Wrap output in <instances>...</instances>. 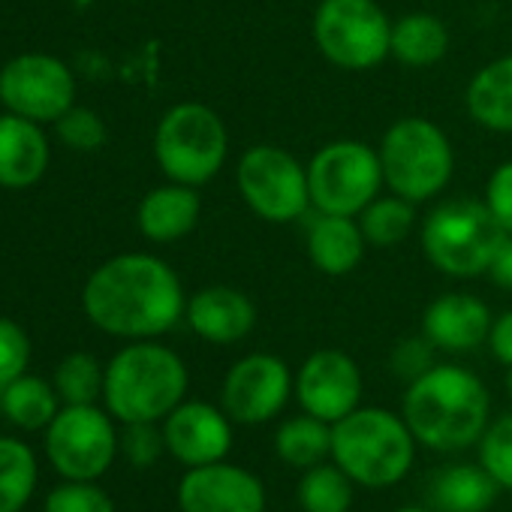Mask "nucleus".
<instances>
[{"label": "nucleus", "mask_w": 512, "mask_h": 512, "mask_svg": "<svg viewBox=\"0 0 512 512\" xmlns=\"http://www.w3.org/2000/svg\"><path fill=\"white\" fill-rule=\"evenodd\" d=\"M235 187L256 217L275 226L302 220L311 211L308 163L281 145H250L238 157Z\"/></svg>", "instance_id": "9"}, {"label": "nucleus", "mask_w": 512, "mask_h": 512, "mask_svg": "<svg viewBox=\"0 0 512 512\" xmlns=\"http://www.w3.org/2000/svg\"><path fill=\"white\" fill-rule=\"evenodd\" d=\"M449 52V28L443 19L431 13H407L392 22V46L389 55L410 67L425 70L446 58Z\"/></svg>", "instance_id": "24"}, {"label": "nucleus", "mask_w": 512, "mask_h": 512, "mask_svg": "<svg viewBox=\"0 0 512 512\" xmlns=\"http://www.w3.org/2000/svg\"><path fill=\"white\" fill-rule=\"evenodd\" d=\"M202 214L199 187H187L178 181H166L148 190L136 208V226L142 238L154 244H172L187 238Z\"/></svg>", "instance_id": "21"}, {"label": "nucleus", "mask_w": 512, "mask_h": 512, "mask_svg": "<svg viewBox=\"0 0 512 512\" xmlns=\"http://www.w3.org/2000/svg\"><path fill=\"white\" fill-rule=\"evenodd\" d=\"M311 37L338 70L365 73L392 58V19L377 0H320Z\"/></svg>", "instance_id": "8"}, {"label": "nucleus", "mask_w": 512, "mask_h": 512, "mask_svg": "<svg viewBox=\"0 0 512 512\" xmlns=\"http://www.w3.org/2000/svg\"><path fill=\"white\" fill-rule=\"evenodd\" d=\"M464 106L482 130L512 136V55L494 58L473 73L464 91Z\"/></svg>", "instance_id": "23"}, {"label": "nucleus", "mask_w": 512, "mask_h": 512, "mask_svg": "<svg viewBox=\"0 0 512 512\" xmlns=\"http://www.w3.org/2000/svg\"><path fill=\"white\" fill-rule=\"evenodd\" d=\"M353 479L332 461L302 470L299 479V506L302 512H350L353 506Z\"/></svg>", "instance_id": "29"}, {"label": "nucleus", "mask_w": 512, "mask_h": 512, "mask_svg": "<svg viewBox=\"0 0 512 512\" xmlns=\"http://www.w3.org/2000/svg\"><path fill=\"white\" fill-rule=\"evenodd\" d=\"M0 106L37 124H55L76 106L73 70L46 52H25L0 70Z\"/></svg>", "instance_id": "12"}, {"label": "nucleus", "mask_w": 512, "mask_h": 512, "mask_svg": "<svg viewBox=\"0 0 512 512\" xmlns=\"http://www.w3.org/2000/svg\"><path fill=\"white\" fill-rule=\"evenodd\" d=\"M46 512H115L109 491L88 479H64L46 497Z\"/></svg>", "instance_id": "33"}, {"label": "nucleus", "mask_w": 512, "mask_h": 512, "mask_svg": "<svg viewBox=\"0 0 512 512\" xmlns=\"http://www.w3.org/2000/svg\"><path fill=\"white\" fill-rule=\"evenodd\" d=\"M52 160L43 124L22 115H0V187L28 190L43 181Z\"/></svg>", "instance_id": "20"}, {"label": "nucleus", "mask_w": 512, "mask_h": 512, "mask_svg": "<svg viewBox=\"0 0 512 512\" xmlns=\"http://www.w3.org/2000/svg\"><path fill=\"white\" fill-rule=\"evenodd\" d=\"M365 250L368 241L359 226V217L314 211L305 226V253L311 266L326 278L353 275L365 260Z\"/></svg>", "instance_id": "19"}, {"label": "nucleus", "mask_w": 512, "mask_h": 512, "mask_svg": "<svg viewBox=\"0 0 512 512\" xmlns=\"http://www.w3.org/2000/svg\"><path fill=\"white\" fill-rule=\"evenodd\" d=\"M61 404L64 401L55 383L43 377H31V374H22L0 392V413L22 431H40V428L46 431L52 419L58 416Z\"/></svg>", "instance_id": "25"}, {"label": "nucleus", "mask_w": 512, "mask_h": 512, "mask_svg": "<svg viewBox=\"0 0 512 512\" xmlns=\"http://www.w3.org/2000/svg\"><path fill=\"white\" fill-rule=\"evenodd\" d=\"M365 377L344 350H317L296 371V401L305 413L335 425L362 407Z\"/></svg>", "instance_id": "14"}, {"label": "nucleus", "mask_w": 512, "mask_h": 512, "mask_svg": "<svg viewBox=\"0 0 512 512\" xmlns=\"http://www.w3.org/2000/svg\"><path fill=\"white\" fill-rule=\"evenodd\" d=\"M28 362H31L28 332L16 320L0 317V392L22 374H28Z\"/></svg>", "instance_id": "34"}, {"label": "nucleus", "mask_w": 512, "mask_h": 512, "mask_svg": "<svg viewBox=\"0 0 512 512\" xmlns=\"http://www.w3.org/2000/svg\"><path fill=\"white\" fill-rule=\"evenodd\" d=\"M485 344H488L491 356L500 365L512 368V311H503V314H497L491 320V329H488V341Z\"/></svg>", "instance_id": "38"}, {"label": "nucleus", "mask_w": 512, "mask_h": 512, "mask_svg": "<svg viewBox=\"0 0 512 512\" xmlns=\"http://www.w3.org/2000/svg\"><path fill=\"white\" fill-rule=\"evenodd\" d=\"M64 404H97L103 398L106 368L91 353H70L58 362L52 377Z\"/></svg>", "instance_id": "30"}, {"label": "nucleus", "mask_w": 512, "mask_h": 512, "mask_svg": "<svg viewBox=\"0 0 512 512\" xmlns=\"http://www.w3.org/2000/svg\"><path fill=\"white\" fill-rule=\"evenodd\" d=\"M506 232L476 196H455L437 202L419 226V244L431 269L452 281H473L488 275L491 260Z\"/></svg>", "instance_id": "5"}, {"label": "nucleus", "mask_w": 512, "mask_h": 512, "mask_svg": "<svg viewBox=\"0 0 512 512\" xmlns=\"http://www.w3.org/2000/svg\"><path fill=\"white\" fill-rule=\"evenodd\" d=\"M500 494L494 476L476 461H458L434 470L428 482V503L434 512H488Z\"/></svg>", "instance_id": "22"}, {"label": "nucleus", "mask_w": 512, "mask_h": 512, "mask_svg": "<svg viewBox=\"0 0 512 512\" xmlns=\"http://www.w3.org/2000/svg\"><path fill=\"white\" fill-rule=\"evenodd\" d=\"M40 482L37 455L25 440L0 437V512H22Z\"/></svg>", "instance_id": "27"}, {"label": "nucleus", "mask_w": 512, "mask_h": 512, "mask_svg": "<svg viewBox=\"0 0 512 512\" xmlns=\"http://www.w3.org/2000/svg\"><path fill=\"white\" fill-rule=\"evenodd\" d=\"M377 154L383 163L386 190L410 199L413 205L437 199L455 172V151L449 136L422 115H407L389 124Z\"/></svg>", "instance_id": "6"}, {"label": "nucleus", "mask_w": 512, "mask_h": 512, "mask_svg": "<svg viewBox=\"0 0 512 512\" xmlns=\"http://www.w3.org/2000/svg\"><path fill=\"white\" fill-rule=\"evenodd\" d=\"M416 446L404 416L386 407H356L332 425V461L365 488L404 482L413 470Z\"/></svg>", "instance_id": "4"}, {"label": "nucleus", "mask_w": 512, "mask_h": 512, "mask_svg": "<svg viewBox=\"0 0 512 512\" xmlns=\"http://www.w3.org/2000/svg\"><path fill=\"white\" fill-rule=\"evenodd\" d=\"M506 395L512 401V368H506Z\"/></svg>", "instance_id": "41"}, {"label": "nucleus", "mask_w": 512, "mask_h": 512, "mask_svg": "<svg viewBox=\"0 0 512 512\" xmlns=\"http://www.w3.org/2000/svg\"><path fill=\"white\" fill-rule=\"evenodd\" d=\"M416 205L398 193H380L359 214V226L365 232L368 247H398L416 229Z\"/></svg>", "instance_id": "28"}, {"label": "nucleus", "mask_w": 512, "mask_h": 512, "mask_svg": "<svg viewBox=\"0 0 512 512\" xmlns=\"http://www.w3.org/2000/svg\"><path fill=\"white\" fill-rule=\"evenodd\" d=\"M401 416L416 443L434 452H461L479 443L491 422V395L485 383L461 365L437 362L407 383Z\"/></svg>", "instance_id": "2"}, {"label": "nucleus", "mask_w": 512, "mask_h": 512, "mask_svg": "<svg viewBox=\"0 0 512 512\" xmlns=\"http://www.w3.org/2000/svg\"><path fill=\"white\" fill-rule=\"evenodd\" d=\"M437 347L425 338V335H413V338H401L395 344V350L389 353V368L395 371V377H401L404 383H413L416 377H422L425 371H431L437 365L434 359Z\"/></svg>", "instance_id": "36"}, {"label": "nucleus", "mask_w": 512, "mask_h": 512, "mask_svg": "<svg viewBox=\"0 0 512 512\" xmlns=\"http://www.w3.org/2000/svg\"><path fill=\"white\" fill-rule=\"evenodd\" d=\"M121 452L115 416L97 404H64L46 428V455L64 479L97 482Z\"/></svg>", "instance_id": "11"}, {"label": "nucleus", "mask_w": 512, "mask_h": 512, "mask_svg": "<svg viewBox=\"0 0 512 512\" xmlns=\"http://www.w3.org/2000/svg\"><path fill=\"white\" fill-rule=\"evenodd\" d=\"M296 395L290 365L275 353H247L229 365L220 383V407L235 425H266L284 413Z\"/></svg>", "instance_id": "13"}, {"label": "nucleus", "mask_w": 512, "mask_h": 512, "mask_svg": "<svg viewBox=\"0 0 512 512\" xmlns=\"http://www.w3.org/2000/svg\"><path fill=\"white\" fill-rule=\"evenodd\" d=\"M229 157V130L223 118L196 100L175 103L154 130V160L166 181L202 187L220 175Z\"/></svg>", "instance_id": "7"}, {"label": "nucleus", "mask_w": 512, "mask_h": 512, "mask_svg": "<svg viewBox=\"0 0 512 512\" xmlns=\"http://www.w3.org/2000/svg\"><path fill=\"white\" fill-rule=\"evenodd\" d=\"M52 127H55L58 139H61L70 151H79V154L100 151V148L106 145V139H109L106 121H103L94 109H85V106H73V109L64 112Z\"/></svg>", "instance_id": "32"}, {"label": "nucleus", "mask_w": 512, "mask_h": 512, "mask_svg": "<svg viewBox=\"0 0 512 512\" xmlns=\"http://www.w3.org/2000/svg\"><path fill=\"white\" fill-rule=\"evenodd\" d=\"M184 323L205 344L232 347L253 332L256 305L247 293L226 284H214V287H202L187 299Z\"/></svg>", "instance_id": "17"}, {"label": "nucleus", "mask_w": 512, "mask_h": 512, "mask_svg": "<svg viewBox=\"0 0 512 512\" xmlns=\"http://www.w3.org/2000/svg\"><path fill=\"white\" fill-rule=\"evenodd\" d=\"M275 452L287 467L296 470L323 464L326 458H332V425L302 410L299 416H290L278 425Z\"/></svg>", "instance_id": "26"}, {"label": "nucleus", "mask_w": 512, "mask_h": 512, "mask_svg": "<svg viewBox=\"0 0 512 512\" xmlns=\"http://www.w3.org/2000/svg\"><path fill=\"white\" fill-rule=\"evenodd\" d=\"M479 464L494 476L500 488H512V413L488 422L485 434L476 443Z\"/></svg>", "instance_id": "31"}, {"label": "nucleus", "mask_w": 512, "mask_h": 512, "mask_svg": "<svg viewBox=\"0 0 512 512\" xmlns=\"http://www.w3.org/2000/svg\"><path fill=\"white\" fill-rule=\"evenodd\" d=\"M121 452L133 467H151L166 452L160 422H133L121 431Z\"/></svg>", "instance_id": "35"}, {"label": "nucleus", "mask_w": 512, "mask_h": 512, "mask_svg": "<svg viewBox=\"0 0 512 512\" xmlns=\"http://www.w3.org/2000/svg\"><path fill=\"white\" fill-rule=\"evenodd\" d=\"M263 479L232 461L187 467L178 482L181 512H266Z\"/></svg>", "instance_id": "15"}, {"label": "nucleus", "mask_w": 512, "mask_h": 512, "mask_svg": "<svg viewBox=\"0 0 512 512\" xmlns=\"http://www.w3.org/2000/svg\"><path fill=\"white\" fill-rule=\"evenodd\" d=\"M491 308L473 293H443L422 314V335L440 353H473L488 341Z\"/></svg>", "instance_id": "18"}, {"label": "nucleus", "mask_w": 512, "mask_h": 512, "mask_svg": "<svg viewBox=\"0 0 512 512\" xmlns=\"http://www.w3.org/2000/svg\"><path fill=\"white\" fill-rule=\"evenodd\" d=\"M488 278L500 287V290H512V235H506L494 253Z\"/></svg>", "instance_id": "39"}, {"label": "nucleus", "mask_w": 512, "mask_h": 512, "mask_svg": "<svg viewBox=\"0 0 512 512\" xmlns=\"http://www.w3.org/2000/svg\"><path fill=\"white\" fill-rule=\"evenodd\" d=\"M311 211L359 217L386 187L377 148L359 139H335L308 160Z\"/></svg>", "instance_id": "10"}, {"label": "nucleus", "mask_w": 512, "mask_h": 512, "mask_svg": "<svg viewBox=\"0 0 512 512\" xmlns=\"http://www.w3.org/2000/svg\"><path fill=\"white\" fill-rule=\"evenodd\" d=\"M187 296L178 272L154 253H118L100 263L82 290L85 317L106 335L154 341L184 320Z\"/></svg>", "instance_id": "1"}, {"label": "nucleus", "mask_w": 512, "mask_h": 512, "mask_svg": "<svg viewBox=\"0 0 512 512\" xmlns=\"http://www.w3.org/2000/svg\"><path fill=\"white\" fill-rule=\"evenodd\" d=\"M395 512H434V509H425V506H401Z\"/></svg>", "instance_id": "40"}, {"label": "nucleus", "mask_w": 512, "mask_h": 512, "mask_svg": "<svg viewBox=\"0 0 512 512\" xmlns=\"http://www.w3.org/2000/svg\"><path fill=\"white\" fill-rule=\"evenodd\" d=\"M482 202L500 223L506 235H512V160H503L485 181Z\"/></svg>", "instance_id": "37"}, {"label": "nucleus", "mask_w": 512, "mask_h": 512, "mask_svg": "<svg viewBox=\"0 0 512 512\" xmlns=\"http://www.w3.org/2000/svg\"><path fill=\"white\" fill-rule=\"evenodd\" d=\"M184 359L160 341H130L106 365L103 401L121 422H163L187 398Z\"/></svg>", "instance_id": "3"}, {"label": "nucleus", "mask_w": 512, "mask_h": 512, "mask_svg": "<svg viewBox=\"0 0 512 512\" xmlns=\"http://www.w3.org/2000/svg\"><path fill=\"white\" fill-rule=\"evenodd\" d=\"M232 425L223 407L187 398L160 422L166 452L184 467L223 461L232 449Z\"/></svg>", "instance_id": "16"}]
</instances>
